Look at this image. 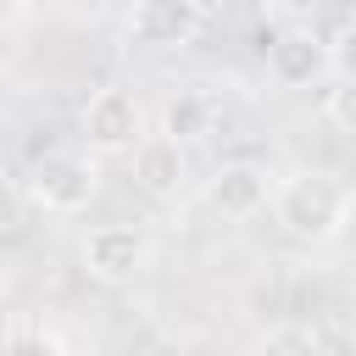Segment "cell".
I'll return each instance as SVG.
<instances>
[{"label":"cell","instance_id":"obj_1","mask_svg":"<svg viewBox=\"0 0 356 356\" xmlns=\"http://www.w3.org/2000/svg\"><path fill=\"white\" fill-rule=\"evenodd\" d=\"M273 222L289 234V239H300V245H328V239H339L345 234V222H350V211H356V195H350V184H339L334 172H284L278 184H273Z\"/></svg>","mask_w":356,"mask_h":356},{"label":"cell","instance_id":"obj_7","mask_svg":"<svg viewBox=\"0 0 356 356\" xmlns=\"http://www.w3.org/2000/svg\"><path fill=\"white\" fill-rule=\"evenodd\" d=\"M128 156H134V184H139L150 200H178L189 167H184V145H178L172 134H145Z\"/></svg>","mask_w":356,"mask_h":356},{"label":"cell","instance_id":"obj_12","mask_svg":"<svg viewBox=\"0 0 356 356\" xmlns=\"http://www.w3.org/2000/svg\"><path fill=\"white\" fill-rule=\"evenodd\" d=\"M328 72L334 78H356V22L328 39Z\"/></svg>","mask_w":356,"mask_h":356},{"label":"cell","instance_id":"obj_5","mask_svg":"<svg viewBox=\"0 0 356 356\" xmlns=\"http://www.w3.org/2000/svg\"><path fill=\"white\" fill-rule=\"evenodd\" d=\"M200 22H206V17H200L195 0H134V6H128V44L178 50V44H195Z\"/></svg>","mask_w":356,"mask_h":356},{"label":"cell","instance_id":"obj_15","mask_svg":"<svg viewBox=\"0 0 356 356\" xmlns=\"http://www.w3.org/2000/svg\"><path fill=\"white\" fill-rule=\"evenodd\" d=\"M22 6H28V0H0V22H11V17H22Z\"/></svg>","mask_w":356,"mask_h":356},{"label":"cell","instance_id":"obj_11","mask_svg":"<svg viewBox=\"0 0 356 356\" xmlns=\"http://www.w3.org/2000/svg\"><path fill=\"white\" fill-rule=\"evenodd\" d=\"M323 111H328V122H334L339 134H356V78H339V83L328 89Z\"/></svg>","mask_w":356,"mask_h":356},{"label":"cell","instance_id":"obj_10","mask_svg":"<svg viewBox=\"0 0 356 356\" xmlns=\"http://www.w3.org/2000/svg\"><path fill=\"white\" fill-rule=\"evenodd\" d=\"M323 345H339V339L312 328V323H278L261 334V350H323Z\"/></svg>","mask_w":356,"mask_h":356},{"label":"cell","instance_id":"obj_6","mask_svg":"<svg viewBox=\"0 0 356 356\" xmlns=\"http://www.w3.org/2000/svg\"><path fill=\"white\" fill-rule=\"evenodd\" d=\"M328 72V44L312 33V28H289L267 44V78L278 89H306Z\"/></svg>","mask_w":356,"mask_h":356},{"label":"cell","instance_id":"obj_14","mask_svg":"<svg viewBox=\"0 0 356 356\" xmlns=\"http://www.w3.org/2000/svg\"><path fill=\"white\" fill-rule=\"evenodd\" d=\"M278 6H284V11H295V17H306V11H317L323 0H278Z\"/></svg>","mask_w":356,"mask_h":356},{"label":"cell","instance_id":"obj_2","mask_svg":"<svg viewBox=\"0 0 356 356\" xmlns=\"http://www.w3.org/2000/svg\"><path fill=\"white\" fill-rule=\"evenodd\" d=\"M95 189H100V167H95V156H83V150H50V156H39L33 172H28V195H33L44 211H56V217L83 211V206L95 200Z\"/></svg>","mask_w":356,"mask_h":356},{"label":"cell","instance_id":"obj_8","mask_svg":"<svg viewBox=\"0 0 356 356\" xmlns=\"http://www.w3.org/2000/svg\"><path fill=\"white\" fill-rule=\"evenodd\" d=\"M206 200H211L222 217L239 222V217H256V211L273 200V178H267V167H256V161H228V167L211 172Z\"/></svg>","mask_w":356,"mask_h":356},{"label":"cell","instance_id":"obj_13","mask_svg":"<svg viewBox=\"0 0 356 356\" xmlns=\"http://www.w3.org/2000/svg\"><path fill=\"white\" fill-rule=\"evenodd\" d=\"M17 222V189H11V178L0 172V228H11Z\"/></svg>","mask_w":356,"mask_h":356},{"label":"cell","instance_id":"obj_16","mask_svg":"<svg viewBox=\"0 0 356 356\" xmlns=\"http://www.w3.org/2000/svg\"><path fill=\"white\" fill-rule=\"evenodd\" d=\"M6 339H11V334H6V312H0V345H6Z\"/></svg>","mask_w":356,"mask_h":356},{"label":"cell","instance_id":"obj_9","mask_svg":"<svg viewBox=\"0 0 356 356\" xmlns=\"http://www.w3.org/2000/svg\"><path fill=\"white\" fill-rule=\"evenodd\" d=\"M211 122H217V111H211V95H206V89H178V95L161 106V134H172L178 145L206 139Z\"/></svg>","mask_w":356,"mask_h":356},{"label":"cell","instance_id":"obj_4","mask_svg":"<svg viewBox=\"0 0 356 356\" xmlns=\"http://www.w3.org/2000/svg\"><path fill=\"white\" fill-rule=\"evenodd\" d=\"M150 261V239L134 222H100L83 234V273L100 284H128Z\"/></svg>","mask_w":356,"mask_h":356},{"label":"cell","instance_id":"obj_3","mask_svg":"<svg viewBox=\"0 0 356 356\" xmlns=\"http://www.w3.org/2000/svg\"><path fill=\"white\" fill-rule=\"evenodd\" d=\"M139 139H145V111H139V100H134L128 89H117V83L95 89L89 106H83V145L100 150V156H117V150H134Z\"/></svg>","mask_w":356,"mask_h":356}]
</instances>
